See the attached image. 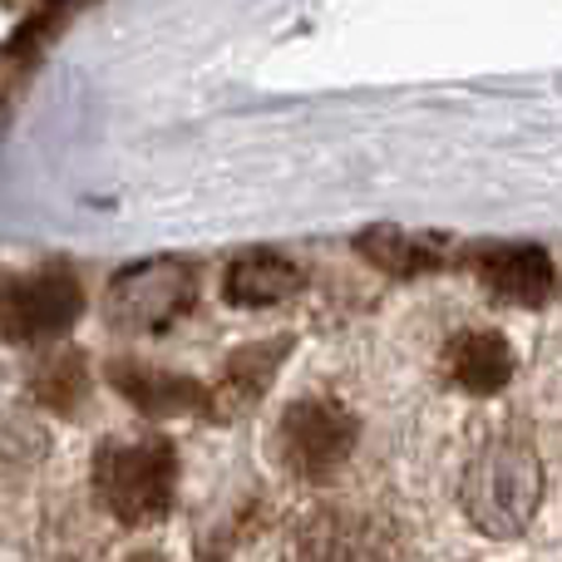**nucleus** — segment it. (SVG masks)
<instances>
[{
  "instance_id": "0eeeda50",
  "label": "nucleus",
  "mask_w": 562,
  "mask_h": 562,
  "mask_svg": "<svg viewBox=\"0 0 562 562\" xmlns=\"http://www.w3.org/2000/svg\"><path fill=\"white\" fill-rule=\"evenodd\" d=\"M479 277L494 296L514 306H538L553 291V257L543 247H488L479 252Z\"/></svg>"
},
{
  "instance_id": "f8f14e48",
  "label": "nucleus",
  "mask_w": 562,
  "mask_h": 562,
  "mask_svg": "<svg viewBox=\"0 0 562 562\" xmlns=\"http://www.w3.org/2000/svg\"><path fill=\"white\" fill-rule=\"evenodd\" d=\"M45 429L25 415V409L0 400V484H20L35 474V464L45 459Z\"/></svg>"
},
{
  "instance_id": "f03ea898",
  "label": "nucleus",
  "mask_w": 562,
  "mask_h": 562,
  "mask_svg": "<svg viewBox=\"0 0 562 562\" xmlns=\"http://www.w3.org/2000/svg\"><path fill=\"white\" fill-rule=\"evenodd\" d=\"M178 454L164 435H114L94 449V498L119 524H158L173 508Z\"/></svg>"
},
{
  "instance_id": "20e7f679",
  "label": "nucleus",
  "mask_w": 562,
  "mask_h": 562,
  "mask_svg": "<svg viewBox=\"0 0 562 562\" xmlns=\"http://www.w3.org/2000/svg\"><path fill=\"white\" fill-rule=\"evenodd\" d=\"M350 445H356V419H350L346 405H336L326 395L296 400L277 425V459L296 479H321L330 469H340Z\"/></svg>"
},
{
  "instance_id": "7ed1b4c3",
  "label": "nucleus",
  "mask_w": 562,
  "mask_h": 562,
  "mask_svg": "<svg viewBox=\"0 0 562 562\" xmlns=\"http://www.w3.org/2000/svg\"><path fill=\"white\" fill-rule=\"evenodd\" d=\"M85 311V291L65 267H35V272L0 277V336L15 346H45L65 336Z\"/></svg>"
},
{
  "instance_id": "6e6552de",
  "label": "nucleus",
  "mask_w": 562,
  "mask_h": 562,
  "mask_svg": "<svg viewBox=\"0 0 562 562\" xmlns=\"http://www.w3.org/2000/svg\"><path fill=\"white\" fill-rule=\"evenodd\" d=\"M449 375L454 385H464L469 395H494L508 385L514 375V356H508V340L498 330H469L449 346Z\"/></svg>"
},
{
  "instance_id": "39448f33",
  "label": "nucleus",
  "mask_w": 562,
  "mask_h": 562,
  "mask_svg": "<svg viewBox=\"0 0 562 562\" xmlns=\"http://www.w3.org/2000/svg\"><path fill=\"white\" fill-rule=\"evenodd\" d=\"M188 306H193V277L168 262L128 267L114 281V311L134 330H164L168 321L188 316Z\"/></svg>"
},
{
  "instance_id": "ddd939ff",
  "label": "nucleus",
  "mask_w": 562,
  "mask_h": 562,
  "mask_svg": "<svg viewBox=\"0 0 562 562\" xmlns=\"http://www.w3.org/2000/svg\"><path fill=\"white\" fill-rule=\"evenodd\" d=\"M128 562H164V558H154V553H138V558H128Z\"/></svg>"
},
{
  "instance_id": "f257e3e1",
  "label": "nucleus",
  "mask_w": 562,
  "mask_h": 562,
  "mask_svg": "<svg viewBox=\"0 0 562 562\" xmlns=\"http://www.w3.org/2000/svg\"><path fill=\"white\" fill-rule=\"evenodd\" d=\"M538 504H543V464L533 445L518 435L484 439L464 469V514L484 533L514 538L533 524Z\"/></svg>"
},
{
  "instance_id": "9b49d317",
  "label": "nucleus",
  "mask_w": 562,
  "mask_h": 562,
  "mask_svg": "<svg viewBox=\"0 0 562 562\" xmlns=\"http://www.w3.org/2000/svg\"><path fill=\"white\" fill-rule=\"evenodd\" d=\"M119 390L148 415H183V409H203V390L183 375H158V370H114Z\"/></svg>"
},
{
  "instance_id": "423d86ee",
  "label": "nucleus",
  "mask_w": 562,
  "mask_h": 562,
  "mask_svg": "<svg viewBox=\"0 0 562 562\" xmlns=\"http://www.w3.org/2000/svg\"><path fill=\"white\" fill-rule=\"evenodd\" d=\"M291 562H390V548L370 518L321 514L296 533Z\"/></svg>"
},
{
  "instance_id": "9d476101",
  "label": "nucleus",
  "mask_w": 562,
  "mask_h": 562,
  "mask_svg": "<svg viewBox=\"0 0 562 562\" xmlns=\"http://www.w3.org/2000/svg\"><path fill=\"white\" fill-rule=\"evenodd\" d=\"M360 252H366L375 267L395 272V277H415V272H429V267H439V257H445V243H439V237L400 233V227H375V233L360 237Z\"/></svg>"
},
{
  "instance_id": "1a4fd4ad",
  "label": "nucleus",
  "mask_w": 562,
  "mask_h": 562,
  "mask_svg": "<svg viewBox=\"0 0 562 562\" xmlns=\"http://www.w3.org/2000/svg\"><path fill=\"white\" fill-rule=\"evenodd\" d=\"M296 291H301V272L272 252H252L243 262H233V272L223 281V296L233 306H277V301L296 296Z\"/></svg>"
}]
</instances>
